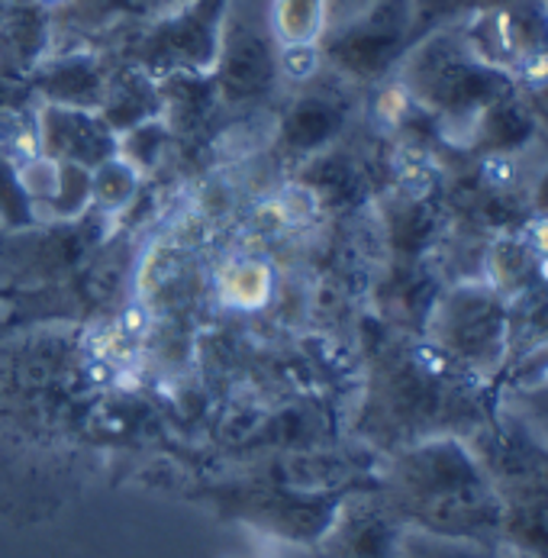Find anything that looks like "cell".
I'll return each mask as SVG.
<instances>
[{"instance_id":"obj_1","label":"cell","mask_w":548,"mask_h":558,"mask_svg":"<svg viewBox=\"0 0 548 558\" xmlns=\"http://www.w3.org/2000/svg\"><path fill=\"white\" fill-rule=\"evenodd\" d=\"M358 349L362 403L355 433L381 456L433 436L471 439L497 416L500 385L477 378L423 332L365 311Z\"/></svg>"},{"instance_id":"obj_2","label":"cell","mask_w":548,"mask_h":558,"mask_svg":"<svg viewBox=\"0 0 548 558\" xmlns=\"http://www.w3.org/2000/svg\"><path fill=\"white\" fill-rule=\"evenodd\" d=\"M378 487L406 530L497 546L503 497L462 436H433L385 456Z\"/></svg>"},{"instance_id":"obj_3","label":"cell","mask_w":548,"mask_h":558,"mask_svg":"<svg viewBox=\"0 0 548 558\" xmlns=\"http://www.w3.org/2000/svg\"><path fill=\"white\" fill-rule=\"evenodd\" d=\"M403 90L433 117L442 146L462 153L474 120L497 97L516 90L507 72L490 69L471 52L462 26L416 39L393 69Z\"/></svg>"},{"instance_id":"obj_4","label":"cell","mask_w":548,"mask_h":558,"mask_svg":"<svg viewBox=\"0 0 548 558\" xmlns=\"http://www.w3.org/2000/svg\"><path fill=\"white\" fill-rule=\"evenodd\" d=\"M372 475L339 481V484H294V481H223L194 490L191 497L214 510L220 520L245 523L281 543L316 549L329 530L342 500L362 487Z\"/></svg>"},{"instance_id":"obj_5","label":"cell","mask_w":548,"mask_h":558,"mask_svg":"<svg viewBox=\"0 0 548 558\" xmlns=\"http://www.w3.org/2000/svg\"><path fill=\"white\" fill-rule=\"evenodd\" d=\"M210 78L223 117L275 113L284 97V75L281 43L268 23V0H230Z\"/></svg>"},{"instance_id":"obj_6","label":"cell","mask_w":548,"mask_h":558,"mask_svg":"<svg viewBox=\"0 0 548 558\" xmlns=\"http://www.w3.org/2000/svg\"><path fill=\"white\" fill-rule=\"evenodd\" d=\"M419 332L477 378L503 381L510 365V301L490 281H449Z\"/></svg>"},{"instance_id":"obj_7","label":"cell","mask_w":548,"mask_h":558,"mask_svg":"<svg viewBox=\"0 0 548 558\" xmlns=\"http://www.w3.org/2000/svg\"><path fill=\"white\" fill-rule=\"evenodd\" d=\"M230 0H178L146 23L117 33L103 43L110 59L133 62L153 78L168 75H210ZM113 39V36H110Z\"/></svg>"},{"instance_id":"obj_8","label":"cell","mask_w":548,"mask_h":558,"mask_svg":"<svg viewBox=\"0 0 548 558\" xmlns=\"http://www.w3.org/2000/svg\"><path fill=\"white\" fill-rule=\"evenodd\" d=\"M362 110L365 90L322 65L314 78L284 90L271 117L268 156L284 174H291L342 143L358 126Z\"/></svg>"},{"instance_id":"obj_9","label":"cell","mask_w":548,"mask_h":558,"mask_svg":"<svg viewBox=\"0 0 548 558\" xmlns=\"http://www.w3.org/2000/svg\"><path fill=\"white\" fill-rule=\"evenodd\" d=\"M120 220L87 210L72 223H33L0 233V284L7 288H59L75 281L90 258L107 248Z\"/></svg>"},{"instance_id":"obj_10","label":"cell","mask_w":548,"mask_h":558,"mask_svg":"<svg viewBox=\"0 0 548 558\" xmlns=\"http://www.w3.org/2000/svg\"><path fill=\"white\" fill-rule=\"evenodd\" d=\"M410 43V0H368L358 13L326 29V36L319 39V56L329 72L368 90L391 78Z\"/></svg>"},{"instance_id":"obj_11","label":"cell","mask_w":548,"mask_h":558,"mask_svg":"<svg viewBox=\"0 0 548 558\" xmlns=\"http://www.w3.org/2000/svg\"><path fill=\"white\" fill-rule=\"evenodd\" d=\"M406 526L385 500L378 475L355 487L316 543V558H397Z\"/></svg>"},{"instance_id":"obj_12","label":"cell","mask_w":548,"mask_h":558,"mask_svg":"<svg viewBox=\"0 0 548 558\" xmlns=\"http://www.w3.org/2000/svg\"><path fill=\"white\" fill-rule=\"evenodd\" d=\"M471 52L497 72L513 75V69L548 49V3L546 0H510L503 7L484 10L459 23Z\"/></svg>"},{"instance_id":"obj_13","label":"cell","mask_w":548,"mask_h":558,"mask_svg":"<svg viewBox=\"0 0 548 558\" xmlns=\"http://www.w3.org/2000/svg\"><path fill=\"white\" fill-rule=\"evenodd\" d=\"M110 75V56L100 46H65L52 49L29 75V87L39 104L100 110Z\"/></svg>"},{"instance_id":"obj_14","label":"cell","mask_w":548,"mask_h":558,"mask_svg":"<svg viewBox=\"0 0 548 558\" xmlns=\"http://www.w3.org/2000/svg\"><path fill=\"white\" fill-rule=\"evenodd\" d=\"M36 143L39 156L52 161H72L87 171L117 159V133L103 123L97 110L39 104L36 110Z\"/></svg>"},{"instance_id":"obj_15","label":"cell","mask_w":548,"mask_h":558,"mask_svg":"<svg viewBox=\"0 0 548 558\" xmlns=\"http://www.w3.org/2000/svg\"><path fill=\"white\" fill-rule=\"evenodd\" d=\"M178 0H72L65 13L56 16V49L65 46H100V39L117 36L136 23L153 20Z\"/></svg>"},{"instance_id":"obj_16","label":"cell","mask_w":548,"mask_h":558,"mask_svg":"<svg viewBox=\"0 0 548 558\" xmlns=\"http://www.w3.org/2000/svg\"><path fill=\"white\" fill-rule=\"evenodd\" d=\"M56 49V13L33 0H3L0 65L26 78Z\"/></svg>"},{"instance_id":"obj_17","label":"cell","mask_w":548,"mask_h":558,"mask_svg":"<svg viewBox=\"0 0 548 558\" xmlns=\"http://www.w3.org/2000/svg\"><path fill=\"white\" fill-rule=\"evenodd\" d=\"M543 136V126L520 90L497 97L474 120L465 149L468 156H526V149Z\"/></svg>"},{"instance_id":"obj_18","label":"cell","mask_w":548,"mask_h":558,"mask_svg":"<svg viewBox=\"0 0 548 558\" xmlns=\"http://www.w3.org/2000/svg\"><path fill=\"white\" fill-rule=\"evenodd\" d=\"M161 87V120L178 140V146L210 136L214 123L223 120L220 94L210 75H168Z\"/></svg>"},{"instance_id":"obj_19","label":"cell","mask_w":548,"mask_h":558,"mask_svg":"<svg viewBox=\"0 0 548 558\" xmlns=\"http://www.w3.org/2000/svg\"><path fill=\"white\" fill-rule=\"evenodd\" d=\"M103 123L117 133V140L123 133H130L139 123H149L161 117V87L158 78H153L146 69L123 62V59H110V75H107V90L100 100Z\"/></svg>"},{"instance_id":"obj_20","label":"cell","mask_w":548,"mask_h":558,"mask_svg":"<svg viewBox=\"0 0 548 558\" xmlns=\"http://www.w3.org/2000/svg\"><path fill=\"white\" fill-rule=\"evenodd\" d=\"M503 517L497 546L516 556L548 558V490L536 484L500 487Z\"/></svg>"},{"instance_id":"obj_21","label":"cell","mask_w":548,"mask_h":558,"mask_svg":"<svg viewBox=\"0 0 548 558\" xmlns=\"http://www.w3.org/2000/svg\"><path fill=\"white\" fill-rule=\"evenodd\" d=\"M497 407L526 433L548 442V362L510 375V381H500Z\"/></svg>"},{"instance_id":"obj_22","label":"cell","mask_w":548,"mask_h":558,"mask_svg":"<svg viewBox=\"0 0 548 558\" xmlns=\"http://www.w3.org/2000/svg\"><path fill=\"white\" fill-rule=\"evenodd\" d=\"M268 23L281 49L319 46L329 29V0H268Z\"/></svg>"},{"instance_id":"obj_23","label":"cell","mask_w":548,"mask_h":558,"mask_svg":"<svg viewBox=\"0 0 548 558\" xmlns=\"http://www.w3.org/2000/svg\"><path fill=\"white\" fill-rule=\"evenodd\" d=\"M143 181L146 178L133 165H126L120 156L103 161L100 168L90 171V207L120 220L133 207V201L139 197Z\"/></svg>"},{"instance_id":"obj_24","label":"cell","mask_w":548,"mask_h":558,"mask_svg":"<svg viewBox=\"0 0 548 558\" xmlns=\"http://www.w3.org/2000/svg\"><path fill=\"white\" fill-rule=\"evenodd\" d=\"M275 288V268L265 258H239L220 275V294L239 311H258Z\"/></svg>"},{"instance_id":"obj_25","label":"cell","mask_w":548,"mask_h":558,"mask_svg":"<svg viewBox=\"0 0 548 558\" xmlns=\"http://www.w3.org/2000/svg\"><path fill=\"white\" fill-rule=\"evenodd\" d=\"M178 149V140L171 136V130L165 126V120H149V123H139L133 126L130 133L120 136V146H117V156L133 165L143 178H153L161 161L168 159L171 153Z\"/></svg>"},{"instance_id":"obj_26","label":"cell","mask_w":548,"mask_h":558,"mask_svg":"<svg viewBox=\"0 0 548 558\" xmlns=\"http://www.w3.org/2000/svg\"><path fill=\"white\" fill-rule=\"evenodd\" d=\"M510 0H410V10H413V43L436 33V29H446V26H459L471 16L484 13V10H494V7H503ZM410 43V46H413Z\"/></svg>"},{"instance_id":"obj_27","label":"cell","mask_w":548,"mask_h":558,"mask_svg":"<svg viewBox=\"0 0 548 558\" xmlns=\"http://www.w3.org/2000/svg\"><path fill=\"white\" fill-rule=\"evenodd\" d=\"M397 558H500L497 546L487 543H471V539H452V536H436L423 530H406L400 556Z\"/></svg>"},{"instance_id":"obj_28","label":"cell","mask_w":548,"mask_h":558,"mask_svg":"<svg viewBox=\"0 0 548 558\" xmlns=\"http://www.w3.org/2000/svg\"><path fill=\"white\" fill-rule=\"evenodd\" d=\"M36 107H39V100H36L29 81L7 72L0 65V123L26 117V113H36Z\"/></svg>"},{"instance_id":"obj_29","label":"cell","mask_w":548,"mask_h":558,"mask_svg":"<svg viewBox=\"0 0 548 558\" xmlns=\"http://www.w3.org/2000/svg\"><path fill=\"white\" fill-rule=\"evenodd\" d=\"M520 233H523V240L529 242V248H533L539 258H548V214H543V210H529L526 220L520 223Z\"/></svg>"},{"instance_id":"obj_30","label":"cell","mask_w":548,"mask_h":558,"mask_svg":"<svg viewBox=\"0 0 548 558\" xmlns=\"http://www.w3.org/2000/svg\"><path fill=\"white\" fill-rule=\"evenodd\" d=\"M529 210H543V214H548V168L529 184Z\"/></svg>"},{"instance_id":"obj_31","label":"cell","mask_w":548,"mask_h":558,"mask_svg":"<svg viewBox=\"0 0 548 558\" xmlns=\"http://www.w3.org/2000/svg\"><path fill=\"white\" fill-rule=\"evenodd\" d=\"M497 556L500 558H526V556H516V553H510V549H500V546H497Z\"/></svg>"},{"instance_id":"obj_32","label":"cell","mask_w":548,"mask_h":558,"mask_svg":"<svg viewBox=\"0 0 548 558\" xmlns=\"http://www.w3.org/2000/svg\"><path fill=\"white\" fill-rule=\"evenodd\" d=\"M0 10H3V0H0Z\"/></svg>"},{"instance_id":"obj_33","label":"cell","mask_w":548,"mask_h":558,"mask_svg":"<svg viewBox=\"0 0 548 558\" xmlns=\"http://www.w3.org/2000/svg\"><path fill=\"white\" fill-rule=\"evenodd\" d=\"M546 3H548V0H546Z\"/></svg>"}]
</instances>
